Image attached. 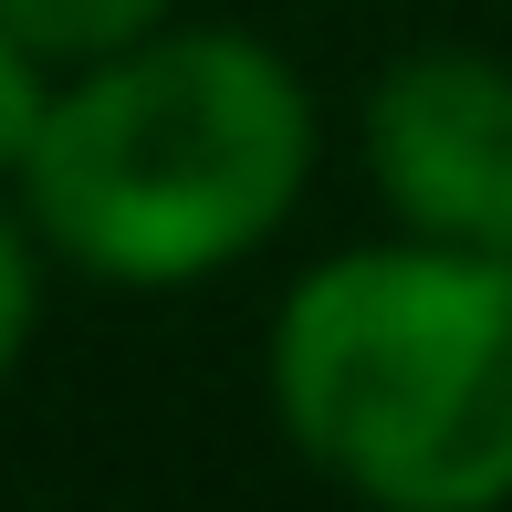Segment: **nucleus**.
<instances>
[{
    "label": "nucleus",
    "mask_w": 512,
    "mask_h": 512,
    "mask_svg": "<svg viewBox=\"0 0 512 512\" xmlns=\"http://www.w3.org/2000/svg\"><path fill=\"white\" fill-rule=\"evenodd\" d=\"M314 178V105L251 32H147L74 63L53 95L21 209L74 272L126 293L209 283L262 251Z\"/></svg>",
    "instance_id": "nucleus-1"
},
{
    "label": "nucleus",
    "mask_w": 512,
    "mask_h": 512,
    "mask_svg": "<svg viewBox=\"0 0 512 512\" xmlns=\"http://www.w3.org/2000/svg\"><path fill=\"white\" fill-rule=\"evenodd\" d=\"M272 418L377 512L512 502V262L450 241L335 251L272 314Z\"/></svg>",
    "instance_id": "nucleus-2"
},
{
    "label": "nucleus",
    "mask_w": 512,
    "mask_h": 512,
    "mask_svg": "<svg viewBox=\"0 0 512 512\" xmlns=\"http://www.w3.org/2000/svg\"><path fill=\"white\" fill-rule=\"evenodd\" d=\"M0 21H11L42 63H105V53H126V42H147L157 21H168V0H0Z\"/></svg>",
    "instance_id": "nucleus-4"
},
{
    "label": "nucleus",
    "mask_w": 512,
    "mask_h": 512,
    "mask_svg": "<svg viewBox=\"0 0 512 512\" xmlns=\"http://www.w3.org/2000/svg\"><path fill=\"white\" fill-rule=\"evenodd\" d=\"M53 63L32 53V42L0 21V178H21L32 168V147H42V126H53Z\"/></svg>",
    "instance_id": "nucleus-5"
},
{
    "label": "nucleus",
    "mask_w": 512,
    "mask_h": 512,
    "mask_svg": "<svg viewBox=\"0 0 512 512\" xmlns=\"http://www.w3.org/2000/svg\"><path fill=\"white\" fill-rule=\"evenodd\" d=\"M32 314H42V272H32V241H21V220L0 209V387H11L21 345H32Z\"/></svg>",
    "instance_id": "nucleus-6"
},
{
    "label": "nucleus",
    "mask_w": 512,
    "mask_h": 512,
    "mask_svg": "<svg viewBox=\"0 0 512 512\" xmlns=\"http://www.w3.org/2000/svg\"><path fill=\"white\" fill-rule=\"evenodd\" d=\"M366 168L398 230L512 262V74L481 53H408L366 95Z\"/></svg>",
    "instance_id": "nucleus-3"
}]
</instances>
